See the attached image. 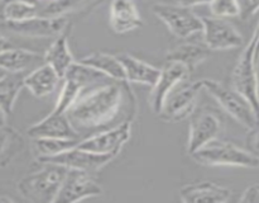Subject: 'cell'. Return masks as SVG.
I'll return each mask as SVG.
<instances>
[{
	"label": "cell",
	"instance_id": "cell-1",
	"mask_svg": "<svg viewBox=\"0 0 259 203\" xmlns=\"http://www.w3.org/2000/svg\"><path fill=\"white\" fill-rule=\"evenodd\" d=\"M138 112L136 94L128 81L111 80L83 89L66 116L82 139L134 121Z\"/></svg>",
	"mask_w": 259,
	"mask_h": 203
},
{
	"label": "cell",
	"instance_id": "cell-2",
	"mask_svg": "<svg viewBox=\"0 0 259 203\" xmlns=\"http://www.w3.org/2000/svg\"><path fill=\"white\" fill-rule=\"evenodd\" d=\"M68 169L57 164L43 162L42 169L25 175L17 189L23 198L33 203H55Z\"/></svg>",
	"mask_w": 259,
	"mask_h": 203
},
{
	"label": "cell",
	"instance_id": "cell-3",
	"mask_svg": "<svg viewBox=\"0 0 259 203\" xmlns=\"http://www.w3.org/2000/svg\"><path fill=\"white\" fill-rule=\"evenodd\" d=\"M190 156L205 166H238L247 169L259 167V156L252 150H245L229 141L215 139L192 152Z\"/></svg>",
	"mask_w": 259,
	"mask_h": 203
},
{
	"label": "cell",
	"instance_id": "cell-4",
	"mask_svg": "<svg viewBox=\"0 0 259 203\" xmlns=\"http://www.w3.org/2000/svg\"><path fill=\"white\" fill-rule=\"evenodd\" d=\"M202 86L217 100V103L227 112L232 118L247 129L252 131L258 126L259 118L252 104L234 88L224 85L217 80L204 79Z\"/></svg>",
	"mask_w": 259,
	"mask_h": 203
},
{
	"label": "cell",
	"instance_id": "cell-5",
	"mask_svg": "<svg viewBox=\"0 0 259 203\" xmlns=\"http://www.w3.org/2000/svg\"><path fill=\"white\" fill-rule=\"evenodd\" d=\"M255 46H257V33L254 32L233 69L232 86L245 99H248L259 118L258 61L255 60Z\"/></svg>",
	"mask_w": 259,
	"mask_h": 203
},
{
	"label": "cell",
	"instance_id": "cell-6",
	"mask_svg": "<svg viewBox=\"0 0 259 203\" xmlns=\"http://www.w3.org/2000/svg\"><path fill=\"white\" fill-rule=\"evenodd\" d=\"M202 86V80L186 83V80L176 86L164 100L158 117L166 123H177L190 118L197 108Z\"/></svg>",
	"mask_w": 259,
	"mask_h": 203
},
{
	"label": "cell",
	"instance_id": "cell-7",
	"mask_svg": "<svg viewBox=\"0 0 259 203\" xmlns=\"http://www.w3.org/2000/svg\"><path fill=\"white\" fill-rule=\"evenodd\" d=\"M152 12L177 38L185 40L196 33H202V18L191 10V8L157 3L152 5Z\"/></svg>",
	"mask_w": 259,
	"mask_h": 203
},
{
	"label": "cell",
	"instance_id": "cell-8",
	"mask_svg": "<svg viewBox=\"0 0 259 203\" xmlns=\"http://www.w3.org/2000/svg\"><path fill=\"white\" fill-rule=\"evenodd\" d=\"M67 17H34L12 22L0 20V33L27 38H56L70 25Z\"/></svg>",
	"mask_w": 259,
	"mask_h": 203
},
{
	"label": "cell",
	"instance_id": "cell-9",
	"mask_svg": "<svg viewBox=\"0 0 259 203\" xmlns=\"http://www.w3.org/2000/svg\"><path fill=\"white\" fill-rule=\"evenodd\" d=\"M223 128L224 121L217 111L209 107L195 109L192 116L190 117L187 152L191 155L212 140L219 139Z\"/></svg>",
	"mask_w": 259,
	"mask_h": 203
},
{
	"label": "cell",
	"instance_id": "cell-10",
	"mask_svg": "<svg viewBox=\"0 0 259 203\" xmlns=\"http://www.w3.org/2000/svg\"><path fill=\"white\" fill-rule=\"evenodd\" d=\"M202 18V36L204 45L211 51H224L232 48L242 47L243 36L237 28L224 18L201 17Z\"/></svg>",
	"mask_w": 259,
	"mask_h": 203
},
{
	"label": "cell",
	"instance_id": "cell-11",
	"mask_svg": "<svg viewBox=\"0 0 259 203\" xmlns=\"http://www.w3.org/2000/svg\"><path fill=\"white\" fill-rule=\"evenodd\" d=\"M103 194V187L94 178V174L82 170L68 169L60 193L55 203L80 202L86 198Z\"/></svg>",
	"mask_w": 259,
	"mask_h": 203
},
{
	"label": "cell",
	"instance_id": "cell-12",
	"mask_svg": "<svg viewBox=\"0 0 259 203\" xmlns=\"http://www.w3.org/2000/svg\"><path fill=\"white\" fill-rule=\"evenodd\" d=\"M132 121L123 122L113 128L98 132L91 136L81 139L77 147L98 154H108L118 156L124 145L132 136Z\"/></svg>",
	"mask_w": 259,
	"mask_h": 203
},
{
	"label": "cell",
	"instance_id": "cell-13",
	"mask_svg": "<svg viewBox=\"0 0 259 203\" xmlns=\"http://www.w3.org/2000/svg\"><path fill=\"white\" fill-rule=\"evenodd\" d=\"M191 74L187 66L177 61L166 60L163 67L161 69L158 80L156 81L149 93V107L156 114L162 111L164 100L172 90L182 81L187 80Z\"/></svg>",
	"mask_w": 259,
	"mask_h": 203
},
{
	"label": "cell",
	"instance_id": "cell-14",
	"mask_svg": "<svg viewBox=\"0 0 259 203\" xmlns=\"http://www.w3.org/2000/svg\"><path fill=\"white\" fill-rule=\"evenodd\" d=\"M116 156L108 154H98V152L88 151V150L80 149V147H73L67 151L58 154L56 156L48 157V159L40 160L39 162H51V164H57L61 166H65L67 169L82 170L94 174L103 169L104 166L113 161Z\"/></svg>",
	"mask_w": 259,
	"mask_h": 203
},
{
	"label": "cell",
	"instance_id": "cell-15",
	"mask_svg": "<svg viewBox=\"0 0 259 203\" xmlns=\"http://www.w3.org/2000/svg\"><path fill=\"white\" fill-rule=\"evenodd\" d=\"M27 134L30 139L53 137V139H81L66 113L52 111L37 123L28 127Z\"/></svg>",
	"mask_w": 259,
	"mask_h": 203
},
{
	"label": "cell",
	"instance_id": "cell-16",
	"mask_svg": "<svg viewBox=\"0 0 259 203\" xmlns=\"http://www.w3.org/2000/svg\"><path fill=\"white\" fill-rule=\"evenodd\" d=\"M184 203H225L232 198V190L212 182L186 184L180 189Z\"/></svg>",
	"mask_w": 259,
	"mask_h": 203
},
{
	"label": "cell",
	"instance_id": "cell-17",
	"mask_svg": "<svg viewBox=\"0 0 259 203\" xmlns=\"http://www.w3.org/2000/svg\"><path fill=\"white\" fill-rule=\"evenodd\" d=\"M109 24L116 35H124L142 27L143 19L134 0H111Z\"/></svg>",
	"mask_w": 259,
	"mask_h": 203
},
{
	"label": "cell",
	"instance_id": "cell-18",
	"mask_svg": "<svg viewBox=\"0 0 259 203\" xmlns=\"http://www.w3.org/2000/svg\"><path fill=\"white\" fill-rule=\"evenodd\" d=\"M42 63H45V55L27 48L14 47L0 52V69L7 73L28 74Z\"/></svg>",
	"mask_w": 259,
	"mask_h": 203
},
{
	"label": "cell",
	"instance_id": "cell-19",
	"mask_svg": "<svg viewBox=\"0 0 259 203\" xmlns=\"http://www.w3.org/2000/svg\"><path fill=\"white\" fill-rule=\"evenodd\" d=\"M61 80L62 79L55 69L45 62L25 75L24 88L28 89L32 95L45 98L56 90Z\"/></svg>",
	"mask_w": 259,
	"mask_h": 203
},
{
	"label": "cell",
	"instance_id": "cell-20",
	"mask_svg": "<svg viewBox=\"0 0 259 203\" xmlns=\"http://www.w3.org/2000/svg\"><path fill=\"white\" fill-rule=\"evenodd\" d=\"M116 56L123 65L128 83L143 84L152 88L158 80L161 69L143 60H139L131 53H116Z\"/></svg>",
	"mask_w": 259,
	"mask_h": 203
},
{
	"label": "cell",
	"instance_id": "cell-21",
	"mask_svg": "<svg viewBox=\"0 0 259 203\" xmlns=\"http://www.w3.org/2000/svg\"><path fill=\"white\" fill-rule=\"evenodd\" d=\"M71 33V24L61 33L60 36L55 38L50 47L47 48L45 53V62L52 66L56 73L61 76V79L65 78L68 69L73 65L75 58L71 53L70 46H68V36Z\"/></svg>",
	"mask_w": 259,
	"mask_h": 203
},
{
	"label": "cell",
	"instance_id": "cell-22",
	"mask_svg": "<svg viewBox=\"0 0 259 203\" xmlns=\"http://www.w3.org/2000/svg\"><path fill=\"white\" fill-rule=\"evenodd\" d=\"M211 50L205 45H199L194 42L181 43L167 52L166 60L177 61L184 63L189 67V70L194 71L200 63L205 62L209 58Z\"/></svg>",
	"mask_w": 259,
	"mask_h": 203
},
{
	"label": "cell",
	"instance_id": "cell-23",
	"mask_svg": "<svg viewBox=\"0 0 259 203\" xmlns=\"http://www.w3.org/2000/svg\"><path fill=\"white\" fill-rule=\"evenodd\" d=\"M78 61L100 71L113 80L126 81L125 71H124L123 65H121L120 60L116 55L106 52H93L90 55L83 56Z\"/></svg>",
	"mask_w": 259,
	"mask_h": 203
},
{
	"label": "cell",
	"instance_id": "cell-24",
	"mask_svg": "<svg viewBox=\"0 0 259 203\" xmlns=\"http://www.w3.org/2000/svg\"><path fill=\"white\" fill-rule=\"evenodd\" d=\"M103 0H50L38 4L39 17H67L89 7H95Z\"/></svg>",
	"mask_w": 259,
	"mask_h": 203
},
{
	"label": "cell",
	"instance_id": "cell-25",
	"mask_svg": "<svg viewBox=\"0 0 259 203\" xmlns=\"http://www.w3.org/2000/svg\"><path fill=\"white\" fill-rule=\"evenodd\" d=\"M32 140V151L38 161L73 149L80 144L81 139H53V137H38Z\"/></svg>",
	"mask_w": 259,
	"mask_h": 203
},
{
	"label": "cell",
	"instance_id": "cell-26",
	"mask_svg": "<svg viewBox=\"0 0 259 203\" xmlns=\"http://www.w3.org/2000/svg\"><path fill=\"white\" fill-rule=\"evenodd\" d=\"M24 73H7L0 78V107L12 114L20 90L24 88Z\"/></svg>",
	"mask_w": 259,
	"mask_h": 203
},
{
	"label": "cell",
	"instance_id": "cell-27",
	"mask_svg": "<svg viewBox=\"0 0 259 203\" xmlns=\"http://www.w3.org/2000/svg\"><path fill=\"white\" fill-rule=\"evenodd\" d=\"M23 137L17 129L9 126L0 127V166H5L18 154Z\"/></svg>",
	"mask_w": 259,
	"mask_h": 203
},
{
	"label": "cell",
	"instance_id": "cell-28",
	"mask_svg": "<svg viewBox=\"0 0 259 203\" xmlns=\"http://www.w3.org/2000/svg\"><path fill=\"white\" fill-rule=\"evenodd\" d=\"M83 89L85 88L81 84H78L77 81L68 78L63 79L62 89H61L60 94H58L57 101H56L53 111L60 112V113H66L70 109V107L75 103L78 95L82 93Z\"/></svg>",
	"mask_w": 259,
	"mask_h": 203
},
{
	"label": "cell",
	"instance_id": "cell-29",
	"mask_svg": "<svg viewBox=\"0 0 259 203\" xmlns=\"http://www.w3.org/2000/svg\"><path fill=\"white\" fill-rule=\"evenodd\" d=\"M211 15L218 18L240 17L239 0H211L209 3Z\"/></svg>",
	"mask_w": 259,
	"mask_h": 203
},
{
	"label": "cell",
	"instance_id": "cell-30",
	"mask_svg": "<svg viewBox=\"0 0 259 203\" xmlns=\"http://www.w3.org/2000/svg\"><path fill=\"white\" fill-rule=\"evenodd\" d=\"M239 5L240 17L243 19H248L259 12V0H239Z\"/></svg>",
	"mask_w": 259,
	"mask_h": 203
},
{
	"label": "cell",
	"instance_id": "cell-31",
	"mask_svg": "<svg viewBox=\"0 0 259 203\" xmlns=\"http://www.w3.org/2000/svg\"><path fill=\"white\" fill-rule=\"evenodd\" d=\"M239 200L243 203H259V183L248 187Z\"/></svg>",
	"mask_w": 259,
	"mask_h": 203
},
{
	"label": "cell",
	"instance_id": "cell-32",
	"mask_svg": "<svg viewBox=\"0 0 259 203\" xmlns=\"http://www.w3.org/2000/svg\"><path fill=\"white\" fill-rule=\"evenodd\" d=\"M248 144L253 152H259V123L254 129H252L248 136Z\"/></svg>",
	"mask_w": 259,
	"mask_h": 203
},
{
	"label": "cell",
	"instance_id": "cell-33",
	"mask_svg": "<svg viewBox=\"0 0 259 203\" xmlns=\"http://www.w3.org/2000/svg\"><path fill=\"white\" fill-rule=\"evenodd\" d=\"M174 2H175V4L181 5V7L192 8V7H197V5L209 4L211 0H174Z\"/></svg>",
	"mask_w": 259,
	"mask_h": 203
},
{
	"label": "cell",
	"instance_id": "cell-34",
	"mask_svg": "<svg viewBox=\"0 0 259 203\" xmlns=\"http://www.w3.org/2000/svg\"><path fill=\"white\" fill-rule=\"evenodd\" d=\"M14 47H17L15 43L12 42V40H10L8 36H4L0 33V52H4V51L10 50V48Z\"/></svg>",
	"mask_w": 259,
	"mask_h": 203
},
{
	"label": "cell",
	"instance_id": "cell-35",
	"mask_svg": "<svg viewBox=\"0 0 259 203\" xmlns=\"http://www.w3.org/2000/svg\"><path fill=\"white\" fill-rule=\"evenodd\" d=\"M7 121H8V114L5 113L4 109L0 107V127L7 126Z\"/></svg>",
	"mask_w": 259,
	"mask_h": 203
},
{
	"label": "cell",
	"instance_id": "cell-36",
	"mask_svg": "<svg viewBox=\"0 0 259 203\" xmlns=\"http://www.w3.org/2000/svg\"><path fill=\"white\" fill-rule=\"evenodd\" d=\"M254 32L257 33V46H255V60L259 61V23H258V25H257V28H255Z\"/></svg>",
	"mask_w": 259,
	"mask_h": 203
},
{
	"label": "cell",
	"instance_id": "cell-37",
	"mask_svg": "<svg viewBox=\"0 0 259 203\" xmlns=\"http://www.w3.org/2000/svg\"><path fill=\"white\" fill-rule=\"evenodd\" d=\"M0 202H13V199L7 195H0Z\"/></svg>",
	"mask_w": 259,
	"mask_h": 203
},
{
	"label": "cell",
	"instance_id": "cell-38",
	"mask_svg": "<svg viewBox=\"0 0 259 203\" xmlns=\"http://www.w3.org/2000/svg\"><path fill=\"white\" fill-rule=\"evenodd\" d=\"M17 2H24V3H29V4H39V0H17Z\"/></svg>",
	"mask_w": 259,
	"mask_h": 203
},
{
	"label": "cell",
	"instance_id": "cell-39",
	"mask_svg": "<svg viewBox=\"0 0 259 203\" xmlns=\"http://www.w3.org/2000/svg\"><path fill=\"white\" fill-rule=\"evenodd\" d=\"M40 2H50V0H39V3Z\"/></svg>",
	"mask_w": 259,
	"mask_h": 203
},
{
	"label": "cell",
	"instance_id": "cell-40",
	"mask_svg": "<svg viewBox=\"0 0 259 203\" xmlns=\"http://www.w3.org/2000/svg\"><path fill=\"white\" fill-rule=\"evenodd\" d=\"M0 2H2V0H0Z\"/></svg>",
	"mask_w": 259,
	"mask_h": 203
}]
</instances>
